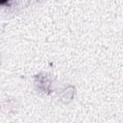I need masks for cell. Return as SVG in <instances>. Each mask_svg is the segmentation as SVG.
I'll use <instances>...</instances> for the list:
<instances>
[{
	"mask_svg": "<svg viewBox=\"0 0 123 123\" xmlns=\"http://www.w3.org/2000/svg\"><path fill=\"white\" fill-rule=\"evenodd\" d=\"M35 86H37V90L49 94L51 92V86H52V79L47 75L40 73L37 76H35Z\"/></svg>",
	"mask_w": 123,
	"mask_h": 123,
	"instance_id": "1",
	"label": "cell"
}]
</instances>
